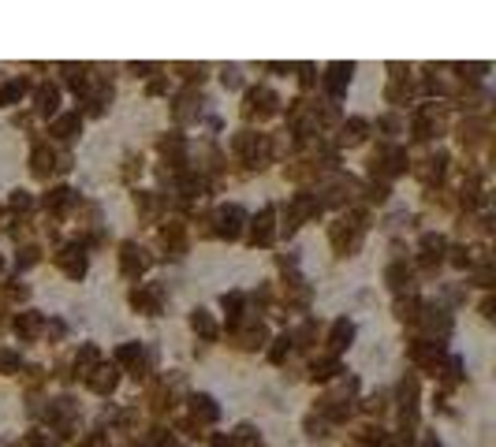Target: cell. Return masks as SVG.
I'll return each mask as SVG.
<instances>
[{
	"label": "cell",
	"mask_w": 496,
	"mask_h": 447,
	"mask_svg": "<svg viewBox=\"0 0 496 447\" xmlns=\"http://www.w3.org/2000/svg\"><path fill=\"white\" fill-rule=\"evenodd\" d=\"M161 302H164V291L157 284H146V287H135L131 291V306L139 309V313H161Z\"/></svg>",
	"instance_id": "1"
},
{
	"label": "cell",
	"mask_w": 496,
	"mask_h": 447,
	"mask_svg": "<svg viewBox=\"0 0 496 447\" xmlns=\"http://www.w3.org/2000/svg\"><path fill=\"white\" fill-rule=\"evenodd\" d=\"M272 108H277V94L272 90H250L246 94V108H243L246 116H269Z\"/></svg>",
	"instance_id": "2"
},
{
	"label": "cell",
	"mask_w": 496,
	"mask_h": 447,
	"mask_svg": "<svg viewBox=\"0 0 496 447\" xmlns=\"http://www.w3.org/2000/svg\"><path fill=\"white\" fill-rule=\"evenodd\" d=\"M239 227H243V209L239 205H228L217 213V235H224V239H235Z\"/></svg>",
	"instance_id": "3"
},
{
	"label": "cell",
	"mask_w": 496,
	"mask_h": 447,
	"mask_svg": "<svg viewBox=\"0 0 496 447\" xmlns=\"http://www.w3.org/2000/svg\"><path fill=\"white\" fill-rule=\"evenodd\" d=\"M119 269H123V276H139V272L146 269V258H142V250L135 242L119 246Z\"/></svg>",
	"instance_id": "4"
},
{
	"label": "cell",
	"mask_w": 496,
	"mask_h": 447,
	"mask_svg": "<svg viewBox=\"0 0 496 447\" xmlns=\"http://www.w3.org/2000/svg\"><path fill=\"white\" fill-rule=\"evenodd\" d=\"M347 82H351V63H333V67H328V75H325L328 94L339 97V94L347 90Z\"/></svg>",
	"instance_id": "5"
},
{
	"label": "cell",
	"mask_w": 496,
	"mask_h": 447,
	"mask_svg": "<svg viewBox=\"0 0 496 447\" xmlns=\"http://www.w3.org/2000/svg\"><path fill=\"white\" fill-rule=\"evenodd\" d=\"M57 264L68 272V276H82V272H86V258H82V250H75V246L60 250V253H57Z\"/></svg>",
	"instance_id": "6"
},
{
	"label": "cell",
	"mask_w": 496,
	"mask_h": 447,
	"mask_svg": "<svg viewBox=\"0 0 496 447\" xmlns=\"http://www.w3.org/2000/svg\"><path fill=\"white\" fill-rule=\"evenodd\" d=\"M272 239V209H261L258 216H254V227H250V242H269Z\"/></svg>",
	"instance_id": "7"
},
{
	"label": "cell",
	"mask_w": 496,
	"mask_h": 447,
	"mask_svg": "<svg viewBox=\"0 0 496 447\" xmlns=\"http://www.w3.org/2000/svg\"><path fill=\"white\" fill-rule=\"evenodd\" d=\"M41 313H34V309H26V313H19V317H15V332H19L23 335V340H34V335H38L41 332Z\"/></svg>",
	"instance_id": "8"
},
{
	"label": "cell",
	"mask_w": 496,
	"mask_h": 447,
	"mask_svg": "<svg viewBox=\"0 0 496 447\" xmlns=\"http://www.w3.org/2000/svg\"><path fill=\"white\" fill-rule=\"evenodd\" d=\"M86 380H90V388H94V391H101V395H105V391H112V388H116V369H112V366H108V369H105V366H97Z\"/></svg>",
	"instance_id": "9"
},
{
	"label": "cell",
	"mask_w": 496,
	"mask_h": 447,
	"mask_svg": "<svg viewBox=\"0 0 496 447\" xmlns=\"http://www.w3.org/2000/svg\"><path fill=\"white\" fill-rule=\"evenodd\" d=\"M351 340H355V324L351 321H336L333 335H328V346H333V351H344V346H351Z\"/></svg>",
	"instance_id": "10"
},
{
	"label": "cell",
	"mask_w": 496,
	"mask_h": 447,
	"mask_svg": "<svg viewBox=\"0 0 496 447\" xmlns=\"http://www.w3.org/2000/svg\"><path fill=\"white\" fill-rule=\"evenodd\" d=\"M440 250H444V239H437V235H426V239H421V264H426V269L440 264Z\"/></svg>",
	"instance_id": "11"
},
{
	"label": "cell",
	"mask_w": 496,
	"mask_h": 447,
	"mask_svg": "<svg viewBox=\"0 0 496 447\" xmlns=\"http://www.w3.org/2000/svg\"><path fill=\"white\" fill-rule=\"evenodd\" d=\"M34 101H38V112H57V86H38V94H34Z\"/></svg>",
	"instance_id": "12"
},
{
	"label": "cell",
	"mask_w": 496,
	"mask_h": 447,
	"mask_svg": "<svg viewBox=\"0 0 496 447\" xmlns=\"http://www.w3.org/2000/svg\"><path fill=\"white\" fill-rule=\"evenodd\" d=\"M190 403H195V417H201V422H217L220 410H217V403L209 395H195Z\"/></svg>",
	"instance_id": "13"
},
{
	"label": "cell",
	"mask_w": 496,
	"mask_h": 447,
	"mask_svg": "<svg viewBox=\"0 0 496 447\" xmlns=\"http://www.w3.org/2000/svg\"><path fill=\"white\" fill-rule=\"evenodd\" d=\"M71 202H75V190H68V187H57L52 194H45V205L57 209V213H60V209H68Z\"/></svg>",
	"instance_id": "14"
},
{
	"label": "cell",
	"mask_w": 496,
	"mask_h": 447,
	"mask_svg": "<svg viewBox=\"0 0 496 447\" xmlns=\"http://www.w3.org/2000/svg\"><path fill=\"white\" fill-rule=\"evenodd\" d=\"M94 369H97V346H82V354L75 358V373H82V377H90Z\"/></svg>",
	"instance_id": "15"
},
{
	"label": "cell",
	"mask_w": 496,
	"mask_h": 447,
	"mask_svg": "<svg viewBox=\"0 0 496 447\" xmlns=\"http://www.w3.org/2000/svg\"><path fill=\"white\" fill-rule=\"evenodd\" d=\"M75 131H79V112H68V116H60V120L52 123V134H57V138H71Z\"/></svg>",
	"instance_id": "16"
},
{
	"label": "cell",
	"mask_w": 496,
	"mask_h": 447,
	"mask_svg": "<svg viewBox=\"0 0 496 447\" xmlns=\"http://www.w3.org/2000/svg\"><path fill=\"white\" fill-rule=\"evenodd\" d=\"M190 324H195V332H201L206 340H213V335H217V324L209 321L206 309H195V313H190Z\"/></svg>",
	"instance_id": "17"
},
{
	"label": "cell",
	"mask_w": 496,
	"mask_h": 447,
	"mask_svg": "<svg viewBox=\"0 0 496 447\" xmlns=\"http://www.w3.org/2000/svg\"><path fill=\"white\" fill-rule=\"evenodd\" d=\"M339 373V362L336 358H325V362H314V380H333Z\"/></svg>",
	"instance_id": "18"
},
{
	"label": "cell",
	"mask_w": 496,
	"mask_h": 447,
	"mask_svg": "<svg viewBox=\"0 0 496 447\" xmlns=\"http://www.w3.org/2000/svg\"><path fill=\"white\" fill-rule=\"evenodd\" d=\"M388 284L396 287V291H403V287L410 284V269H407V264H392V269H388Z\"/></svg>",
	"instance_id": "19"
},
{
	"label": "cell",
	"mask_w": 496,
	"mask_h": 447,
	"mask_svg": "<svg viewBox=\"0 0 496 447\" xmlns=\"http://www.w3.org/2000/svg\"><path fill=\"white\" fill-rule=\"evenodd\" d=\"M34 171H38V176H49V171H52V153L45 149V145L34 149Z\"/></svg>",
	"instance_id": "20"
},
{
	"label": "cell",
	"mask_w": 496,
	"mask_h": 447,
	"mask_svg": "<svg viewBox=\"0 0 496 447\" xmlns=\"http://www.w3.org/2000/svg\"><path fill=\"white\" fill-rule=\"evenodd\" d=\"M366 120H347L344 123V142H362V134H366Z\"/></svg>",
	"instance_id": "21"
},
{
	"label": "cell",
	"mask_w": 496,
	"mask_h": 447,
	"mask_svg": "<svg viewBox=\"0 0 496 447\" xmlns=\"http://www.w3.org/2000/svg\"><path fill=\"white\" fill-rule=\"evenodd\" d=\"M23 90H26V82H8V86L0 90V105H15L23 97Z\"/></svg>",
	"instance_id": "22"
},
{
	"label": "cell",
	"mask_w": 496,
	"mask_h": 447,
	"mask_svg": "<svg viewBox=\"0 0 496 447\" xmlns=\"http://www.w3.org/2000/svg\"><path fill=\"white\" fill-rule=\"evenodd\" d=\"M0 373H19V354H12V351L0 346Z\"/></svg>",
	"instance_id": "23"
},
{
	"label": "cell",
	"mask_w": 496,
	"mask_h": 447,
	"mask_svg": "<svg viewBox=\"0 0 496 447\" xmlns=\"http://www.w3.org/2000/svg\"><path fill=\"white\" fill-rule=\"evenodd\" d=\"M119 362H135L139 366V358H142V346L139 343H127V346H119V354H116Z\"/></svg>",
	"instance_id": "24"
},
{
	"label": "cell",
	"mask_w": 496,
	"mask_h": 447,
	"mask_svg": "<svg viewBox=\"0 0 496 447\" xmlns=\"http://www.w3.org/2000/svg\"><path fill=\"white\" fill-rule=\"evenodd\" d=\"M224 309L232 313V321H239V309H243V295H224Z\"/></svg>",
	"instance_id": "25"
},
{
	"label": "cell",
	"mask_w": 496,
	"mask_h": 447,
	"mask_svg": "<svg viewBox=\"0 0 496 447\" xmlns=\"http://www.w3.org/2000/svg\"><path fill=\"white\" fill-rule=\"evenodd\" d=\"M288 346H291V340H288V335H280V340H277V346H272V351H269V358H272V362H284V354H288Z\"/></svg>",
	"instance_id": "26"
},
{
	"label": "cell",
	"mask_w": 496,
	"mask_h": 447,
	"mask_svg": "<svg viewBox=\"0 0 496 447\" xmlns=\"http://www.w3.org/2000/svg\"><path fill=\"white\" fill-rule=\"evenodd\" d=\"M12 209H30V194H26V190H15V194H12Z\"/></svg>",
	"instance_id": "27"
},
{
	"label": "cell",
	"mask_w": 496,
	"mask_h": 447,
	"mask_svg": "<svg viewBox=\"0 0 496 447\" xmlns=\"http://www.w3.org/2000/svg\"><path fill=\"white\" fill-rule=\"evenodd\" d=\"M23 258H19V264H34V261H38V246H23Z\"/></svg>",
	"instance_id": "28"
},
{
	"label": "cell",
	"mask_w": 496,
	"mask_h": 447,
	"mask_svg": "<svg viewBox=\"0 0 496 447\" xmlns=\"http://www.w3.org/2000/svg\"><path fill=\"white\" fill-rule=\"evenodd\" d=\"M209 447H239V444L228 440V436H213V444H209Z\"/></svg>",
	"instance_id": "29"
},
{
	"label": "cell",
	"mask_w": 496,
	"mask_h": 447,
	"mask_svg": "<svg viewBox=\"0 0 496 447\" xmlns=\"http://www.w3.org/2000/svg\"><path fill=\"white\" fill-rule=\"evenodd\" d=\"M86 447H108V440H105V436H90Z\"/></svg>",
	"instance_id": "30"
},
{
	"label": "cell",
	"mask_w": 496,
	"mask_h": 447,
	"mask_svg": "<svg viewBox=\"0 0 496 447\" xmlns=\"http://www.w3.org/2000/svg\"><path fill=\"white\" fill-rule=\"evenodd\" d=\"M421 447H440V444L433 440V436H426V444H421Z\"/></svg>",
	"instance_id": "31"
},
{
	"label": "cell",
	"mask_w": 496,
	"mask_h": 447,
	"mask_svg": "<svg viewBox=\"0 0 496 447\" xmlns=\"http://www.w3.org/2000/svg\"><path fill=\"white\" fill-rule=\"evenodd\" d=\"M164 447H176V444H164Z\"/></svg>",
	"instance_id": "32"
}]
</instances>
